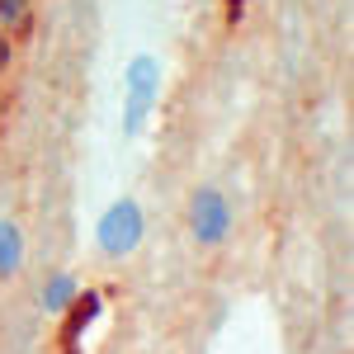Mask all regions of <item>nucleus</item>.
I'll list each match as a JSON object with an SVG mask.
<instances>
[{
  "label": "nucleus",
  "instance_id": "1",
  "mask_svg": "<svg viewBox=\"0 0 354 354\" xmlns=\"http://www.w3.org/2000/svg\"><path fill=\"white\" fill-rule=\"evenodd\" d=\"M165 90V62L156 53H137L123 66V137H142Z\"/></svg>",
  "mask_w": 354,
  "mask_h": 354
},
{
  "label": "nucleus",
  "instance_id": "2",
  "mask_svg": "<svg viewBox=\"0 0 354 354\" xmlns=\"http://www.w3.org/2000/svg\"><path fill=\"white\" fill-rule=\"evenodd\" d=\"M147 241V208L137 203V198H113L109 208L95 218V245H100V255L104 260H128L137 255Z\"/></svg>",
  "mask_w": 354,
  "mask_h": 354
},
{
  "label": "nucleus",
  "instance_id": "3",
  "mask_svg": "<svg viewBox=\"0 0 354 354\" xmlns=\"http://www.w3.org/2000/svg\"><path fill=\"white\" fill-rule=\"evenodd\" d=\"M232 232H236V208H232V198L218 189V185H198L189 194V236L198 245H227L232 241Z\"/></svg>",
  "mask_w": 354,
  "mask_h": 354
},
{
  "label": "nucleus",
  "instance_id": "4",
  "mask_svg": "<svg viewBox=\"0 0 354 354\" xmlns=\"http://www.w3.org/2000/svg\"><path fill=\"white\" fill-rule=\"evenodd\" d=\"M85 298V283L81 274L71 270H53L43 279V288H38V307H43V317H57V322H66L71 317V307Z\"/></svg>",
  "mask_w": 354,
  "mask_h": 354
},
{
  "label": "nucleus",
  "instance_id": "5",
  "mask_svg": "<svg viewBox=\"0 0 354 354\" xmlns=\"http://www.w3.org/2000/svg\"><path fill=\"white\" fill-rule=\"evenodd\" d=\"M28 260V236L15 218H0V283H15Z\"/></svg>",
  "mask_w": 354,
  "mask_h": 354
},
{
  "label": "nucleus",
  "instance_id": "6",
  "mask_svg": "<svg viewBox=\"0 0 354 354\" xmlns=\"http://www.w3.org/2000/svg\"><path fill=\"white\" fill-rule=\"evenodd\" d=\"M24 24H28V0H0V28L15 33Z\"/></svg>",
  "mask_w": 354,
  "mask_h": 354
},
{
  "label": "nucleus",
  "instance_id": "7",
  "mask_svg": "<svg viewBox=\"0 0 354 354\" xmlns=\"http://www.w3.org/2000/svg\"><path fill=\"white\" fill-rule=\"evenodd\" d=\"M10 57H15V48H10V33H5V28H0V71H5V66H10Z\"/></svg>",
  "mask_w": 354,
  "mask_h": 354
}]
</instances>
